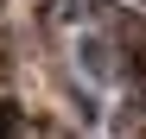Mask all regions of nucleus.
Instances as JSON below:
<instances>
[{"label": "nucleus", "instance_id": "nucleus-1", "mask_svg": "<svg viewBox=\"0 0 146 139\" xmlns=\"http://www.w3.org/2000/svg\"><path fill=\"white\" fill-rule=\"evenodd\" d=\"M0 139H19V108L0 101Z\"/></svg>", "mask_w": 146, "mask_h": 139}]
</instances>
